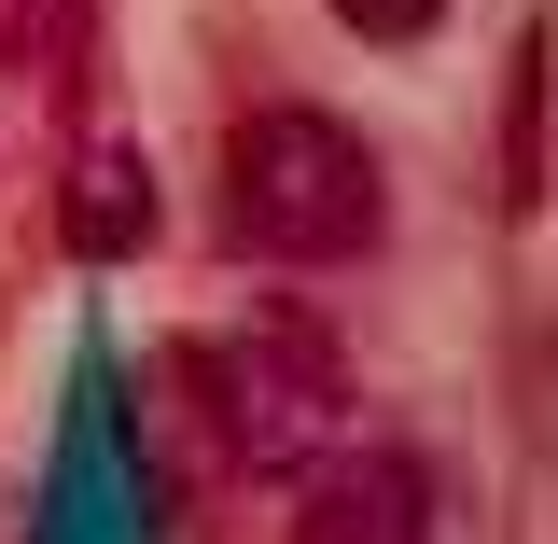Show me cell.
<instances>
[{
	"mask_svg": "<svg viewBox=\"0 0 558 544\" xmlns=\"http://www.w3.org/2000/svg\"><path fill=\"white\" fill-rule=\"evenodd\" d=\"M223 223L266 252V266H349L377 252V154L307 112V98H266L223 140Z\"/></svg>",
	"mask_w": 558,
	"mask_h": 544,
	"instance_id": "1",
	"label": "cell"
},
{
	"mask_svg": "<svg viewBox=\"0 0 558 544\" xmlns=\"http://www.w3.org/2000/svg\"><path fill=\"white\" fill-rule=\"evenodd\" d=\"M196 406L252 475H293L349 433V363L322 322H252L238 349H196Z\"/></svg>",
	"mask_w": 558,
	"mask_h": 544,
	"instance_id": "2",
	"label": "cell"
},
{
	"mask_svg": "<svg viewBox=\"0 0 558 544\" xmlns=\"http://www.w3.org/2000/svg\"><path fill=\"white\" fill-rule=\"evenodd\" d=\"M140 238H154L140 154H126V140H98V154H84V182H70V252H140Z\"/></svg>",
	"mask_w": 558,
	"mask_h": 544,
	"instance_id": "3",
	"label": "cell"
},
{
	"mask_svg": "<svg viewBox=\"0 0 558 544\" xmlns=\"http://www.w3.org/2000/svg\"><path fill=\"white\" fill-rule=\"evenodd\" d=\"M433 14H447V0H336V28H349V43H418Z\"/></svg>",
	"mask_w": 558,
	"mask_h": 544,
	"instance_id": "4",
	"label": "cell"
},
{
	"mask_svg": "<svg viewBox=\"0 0 558 544\" xmlns=\"http://www.w3.org/2000/svg\"><path fill=\"white\" fill-rule=\"evenodd\" d=\"M43 57V0H0V70H28Z\"/></svg>",
	"mask_w": 558,
	"mask_h": 544,
	"instance_id": "5",
	"label": "cell"
}]
</instances>
